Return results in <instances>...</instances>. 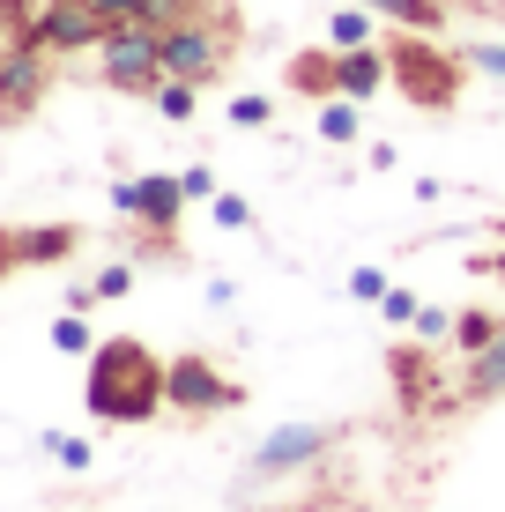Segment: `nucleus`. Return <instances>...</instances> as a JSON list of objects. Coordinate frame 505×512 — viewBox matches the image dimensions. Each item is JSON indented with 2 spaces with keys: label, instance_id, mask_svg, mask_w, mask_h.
<instances>
[{
  "label": "nucleus",
  "instance_id": "f257e3e1",
  "mask_svg": "<svg viewBox=\"0 0 505 512\" xmlns=\"http://www.w3.org/2000/svg\"><path fill=\"white\" fill-rule=\"evenodd\" d=\"M82 401H90L97 423H149L164 401V357L134 334H112V342L90 349V379H82Z\"/></svg>",
  "mask_w": 505,
  "mask_h": 512
},
{
  "label": "nucleus",
  "instance_id": "f03ea898",
  "mask_svg": "<svg viewBox=\"0 0 505 512\" xmlns=\"http://www.w3.org/2000/svg\"><path fill=\"white\" fill-rule=\"evenodd\" d=\"M387 60H394V90H402L416 112H454V104H461L468 60L446 52L431 30H402V38L387 45Z\"/></svg>",
  "mask_w": 505,
  "mask_h": 512
},
{
  "label": "nucleus",
  "instance_id": "7ed1b4c3",
  "mask_svg": "<svg viewBox=\"0 0 505 512\" xmlns=\"http://www.w3.org/2000/svg\"><path fill=\"white\" fill-rule=\"evenodd\" d=\"M231 52H238V15H223L216 0H208V8L186 15V23H171V30H164V75H171V82H194V90H208V82H223Z\"/></svg>",
  "mask_w": 505,
  "mask_h": 512
},
{
  "label": "nucleus",
  "instance_id": "20e7f679",
  "mask_svg": "<svg viewBox=\"0 0 505 512\" xmlns=\"http://www.w3.org/2000/svg\"><path fill=\"white\" fill-rule=\"evenodd\" d=\"M97 75L112 82V90H127V97H156V82H164V30L112 23L104 45H97Z\"/></svg>",
  "mask_w": 505,
  "mask_h": 512
},
{
  "label": "nucleus",
  "instance_id": "39448f33",
  "mask_svg": "<svg viewBox=\"0 0 505 512\" xmlns=\"http://www.w3.org/2000/svg\"><path fill=\"white\" fill-rule=\"evenodd\" d=\"M164 401H171L179 416H223V409H238V401H246V386H238L231 372H216L201 349H186V357L164 364Z\"/></svg>",
  "mask_w": 505,
  "mask_h": 512
},
{
  "label": "nucleus",
  "instance_id": "423d86ee",
  "mask_svg": "<svg viewBox=\"0 0 505 512\" xmlns=\"http://www.w3.org/2000/svg\"><path fill=\"white\" fill-rule=\"evenodd\" d=\"M112 208H119V216H134L156 245H171V238H179L186 186L171 179V171H149V179H119V186H112Z\"/></svg>",
  "mask_w": 505,
  "mask_h": 512
},
{
  "label": "nucleus",
  "instance_id": "0eeeda50",
  "mask_svg": "<svg viewBox=\"0 0 505 512\" xmlns=\"http://www.w3.org/2000/svg\"><path fill=\"white\" fill-rule=\"evenodd\" d=\"M104 30H112V15L97 0H45L23 38L45 45V52H82V45H104Z\"/></svg>",
  "mask_w": 505,
  "mask_h": 512
},
{
  "label": "nucleus",
  "instance_id": "6e6552de",
  "mask_svg": "<svg viewBox=\"0 0 505 512\" xmlns=\"http://www.w3.org/2000/svg\"><path fill=\"white\" fill-rule=\"evenodd\" d=\"M335 423H283L275 438H260V453H253V468L260 475H283V468H305V461H320L327 446H335Z\"/></svg>",
  "mask_w": 505,
  "mask_h": 512
},
{
  "label": "nucleus",
  "instance_id": "1a4fd4ad",
  "mask_svg": "<svg viewBox=\"0 0 505 512\" xmlns=\"http://www.w3.org/2000/svg\"><path fill=\"white\" fill-rule=\"evenodd\" d=\"M38 97H45V45L15 38L0 52V112H30Z\"/></svg>",
  "mask_w": 505,
  "mask_h": 512
},
{
  "label": "nucleus",
  "instance_id": "9d476101",
  "mask_svg": "<svg viewBox=\"0 0 505 512\" xmlns=\"http://www.w3.org/2000/svg\"><path fill=\"white\" fill-rule=\"evenodd\" d=\"M283 75H290V90H298V97H342V52L335 45H305V52H290V67H283Z\"/></svg>",
  "mask_w": 505,
  "mask_h": 512
},
{
  "label": "nucleus",
  "instance_id": "9b49d317",
  "mask_svg": "<svg viewBox=\"0 0 505 512\" xmlns=\"http://www.w3.org/2000/svg\"><path fill=\"white\" fill-rule=\"evenodd\" d=\"M394 82V60H387V45H350L342 52V97H379Z\"/></svg>",
  "mask_w": 505,
  "mask_h": 512
},
{
  "label": "nucleus",
  "instance_id": "f8f14e48",
  "mask_svg": "<svg viewBox=\"0 0 505 512\" xmlns=\"http://www.w3.org/2000/svg\"><path fill=\"white\" fill-rule=\"evenodd\" d=\"M461 394H468V401H498V394H505V327H498L491 349H476V357L461 364Z\"/></svg>",
  "mask_w": 505,
  "mask_h": 512
},
{
  "label": "nucleus",
  "instance_id": "ddd939ff",
  "mask_svg": "<svg viewBox=\"0 0 505 512\" xmlns=\"http://www.w3.org/2000/svg\"><path fill=\"white\" fill-rule=\"evenodd\" d=\"M82 245L75 223H45V231H15V253H23V268H52V260H67Z\"/></svg>",
  "mask_w": 505,
  "mask_h": 512
},
{
  "label": "nucleus",
  "instance_id": "4468645a",
  "mask_svg": "<svg viewBox=\"0 0 505 512\" xmlns=\"http://www.w3.org/2000/svg\"><path fill=\"white\" fill-rule=\"evenodd\" d=\"M372 15H394L402 30H431L439 38V23H446V0H364Z\"/></svg>",
  "mask_w": 505,
  "mask_h": 512
},
{
  "label": "nucleus",
  "instance_id": "2eb2a0df",
  "mask_svg": "<svg viewBox=\"0 0 505 512\" xmlns=\"http://www.w3.org/2000/svg\"><path fill=\"white\" fill-rule=\"evenodd\" d=\"M357 134H364L357 97H327V104H320V141H335V149H342V141H357Z\"/></svg>",
  "mask_w": 505,
  "mask_h": 512
},
{
  "label": "nucleus",
  "instance_id": "dca6fc26",
  "mask_svg": "<svg viewBox=\"0 0 505 512\" xmlns=\"http://www.w3.org/2000/svg\"><path fill=\"white\" fill-rule=\"evenodd\" d=\"M327 45H335V52L372 45V8H335V15H327Z\"/></svg>",
  "mask_w": 505,
  "mask_h": 512
},
{
  "label": "nucleus",
  "instance_id": "f3484780",
  "mask_svg": "<svg viewBox=\"0 0 505 512\" xmlns=\"http://www.w3.org/2000/svg\"><path fill=\"white\" fill-rule=\"evenodd\" d=\"M45 453L60 468H75V475H90V461H97V446H90V438H75V431H45Z\"/></svg>",
  "mask_w": 505,
  "mask_h": 512
},
{
  "label": "nucleus",
  "instance_id": "a211bd4d",
  "mask_svg": "<svg viewBox=\"0 0 505 512\" xmlns=\"http://www.w3.org/2000/svg\"><path fill=\"white\" fill-rule=\"evenodd\" d=\"M498 327H505V320H491V312H461V320H454V342H461V357L491 349V342H498Z\"/></svg>",
  "mask_w": 505,
  "mask_h": 512
},
{
  "label": "nucleus",
  "instance_id": "6ab92c4d",
  "mask_svg": "<svg viewBox=\"0 0 505 512\" xmlns=\"http://www.w3.org/2000/svg\"><path fill=\"white\" fill-rule=\"evenodd\" d=\"M52 349H67V357H90V349H97L90 320H82V312H60V320H52Z\"/></svg>",
  "mask_w": 505,
  "mask_h": 512
},
{
  "label": "nucleus",
  "instance_id": "aec40b11",
  "mask_svg": "<svg viewBox=\"0 0 505 512\" xmlns=\"http://www.w3.org/2000/svg\"><path fill=\"white\" fill-rule=\"evenodd\" d=\"M194 104H201V90H194V82H156V112H164V119H194Z\"/></svg>",
  "mask_w": 505,
  "mask_h": 512
},
{
  "label": "nucleus",
  "instance_id": "412c9836",
  "mask_svg": "<svg viewBox=\"0 0 505 512\" xmlns=\"http://www.w3.org/2000/svg\"><path fill=\"white\" fill-rule=\"evenodd\" d=\"M461 60L476 67V75H498V82H505V45H498V38H468Z\"/></svg>",
  "mask_w": 505,
  "mask_h": 512
},
{
  "label": "nucleus",
  "instance_id": "4be33fe9",
  "mask_svg": "<svg viewBox=\"0 0 505 512\" xmlns=\"http://www.w3.org/2000/svg\"><path fill=\"white\" fill-rule=\"evenodd\" d=\"M275 119V97H231V127H268Z\"/></svg>",
  "mask_w": 505,
  "mask_h": 512
},
{
  "label": "nucleus",
  "instance_id": "5701e85b",
  "mask_svg": "<svg viewBox=\"0 0 505 512\" xmlns=\"http://www.w3.org/2000/svg\"><path fill=\"white\" fill-rule=\"evenodd\" d=\"M134 290V268H127V260H112V268H104L97 282H90V297H97V305H104V297H127Z\"/></svg>",
  "mask_w": 505,
  "mask_h": 512
},
{
  "label": "nucleus",
  "instance_id": "b1692460",
  "mask_svg": "<svg viewBox=\"0 0 505 512\" xmlns=\"http://www.w3.org/2000/svg\"><path fill=\"white\" fill-rule=\"evenodd\" d=\"M208 216H216L223 231H246V223H253V208L238 201V193H216V201H208Z\"/></svg>",
  "mask_w": 505,
  "mask_h": 512
},
{
  "label": "nucleus",
  "instance_id": "393cba45",
  "mask_svg": "<svg viewBox=\"0 0 505 512\" xmlns=\"http://www.w3.org/2000/svg\"><path fill=\"white\" fill-rule=\"evenodd\" d=\"M179 186H186V201H216V171H208V164H186Z\"/></svg>",
  "mask_w": 505,
  "mask_h": 512
},
{
  "label": "nucleus",
  "instance_id": "a878e982",
  "mask_svg": "<svg viewBox=\"0 0 505 512\" xmlns=\"http://www.w3.org/2000/svg\"><path fill=\"white\" fill-rule=\"evenodd\" d=\"M379 312H387L394 327H409V320H416L424 305H416V290H387V297H379Z\"/></svg>",
  "mask_w": 505,
  "mask_h": 512
},
{
  "label": "nucleus",
  "instance_id": "bb28decb",
  "mask_svg": "<svg viewBox=\"0 0 505 512\" xmlns=\"http://www.w3.org/2000/svg\"><path fill=\"white\" fill-rule=\"evenodd\" d=\"M350 297H364V305H379V297H387V275H379V268H357V275H350Z\"/></svg>",
  "mask_w": 505,
  "mask_h": 512
},
{
  "label": "nucleus",
  "instance_id": "cd10ccee",
  "mask_svg": "<svg viewBox=\"0 0 505 512\" xmlns=\"http://www.w3.org/2000/svg\"><path fill=\"white\" fill-rule=\"evenodd\" d=\"M416 334H424V342H431V334H454V320H446V312L439 305H424V312H416V320H409Z\"/></svg>",
  "mask_w": 505,
  "mask_h": 512
},
{
  "label": "nucleus",
  "instance_id": "c85d7f7f",
  "mask_svg": "<svg viewBox=\"0 0 505 512\" xmlns=\"http://www.w3.org/2000/svg\"><path fill=\"white\" fill-rule=\"evenodd\" d=\"M8 268H23V253H15V231H0V275Z\"/></svg>",
  "mask_w": 505,
  "mask_h": 512
},
{
  "label": "nucleus",
  "instance_id": "c756f323",
  "mask_svg": "<svg viewBox=\"0 0 505 512\" xmlns=\"http://www.w3.org/2000/svg\"><path fill=\"white\" fill-rule=\"evenodd\" d=\"M483 275H498V282H505V231H498V253L483 260Z\"/></svg>",
  "mask_w": 505,
  "mask_h": 512
}]
</instances>
